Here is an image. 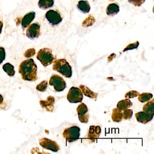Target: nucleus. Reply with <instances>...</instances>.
Instances as JSON below:
<instances>
[{
	"label": "nucleus",
	"mask_w": 154,
	"mask_h": 154,
	"mask_svg": "<svg viewBox=\"0 0 154 154\" xmlns=\"http://www.w3.org/2000/svg\"><path fill=\"white\" fill-rule=\"evenodd\" d=\"M119 12V7L115 3L109 4L106 9V13L109 16H114Z\"/></svg>",
	"instance_id": "obj_17"
},
{
	"label": "nucleus",
	"mask_w": 154,
	"mask_h": 154,
	"mask_svg": "<svg viewBox=\"0 0 154 154\" xmlns=\"http://www.w3.org/2000/svg\"><path fill=\"white\" fill-rule=\"evenodd\" d=\"M140 93L138 92L135 91H131L128 92L125 95V98L126 99H131V98H135V97L138 96Z\"/></svg>",
	"instance_id": "obj_26"
},
{
	"label": "nucleus",
	"mask_w": 154,
	"mask_h": 154,
	"mask_svg": "<svg viewBox=\"0 0 154 154\" xmlns=\"http://www.w3.org/2000/svg\"><path fill=\"white\" fill-rule=\"evenodd\" d=\"M122 114H123V118L124 119H130L132 117V114H133V111L132 109H126L123 110Z\"/></svg>",
	"instance_id": "obj_25"
},
{
	"label": "nucleus",
	"mask_w": 154,
	"mask_h": 154,
	"mask_svg": "<svg viewBox=\"0 0 154 154\" xmlns=\"http://www.w3.org/2000/svg\"><path fill=\"white\" fill-rule=\"evenodd\" d=\"M3 70L8 74V75L10 76H14L15 74L14 71V67L10 63H7L3 66Z\"/></svg>",
	"instance_id": "obj_22"
},
{
	"label": "nucleus",
	"mask_w": 154,
	"mask_h": 154,
	"mask_svg": "<svg viewBox=\"0 0 154 154\" xmlns=\"http://www.w3.org/2000/svg\"><path fill=\"white\" fill-rule=\"evenodd\" d=\"M19 72L25 81L35 82L38 79L37 66L33 59L23 61L20 65Z\"/></svg>",
	"instance_id": "obj_1"
},
{
	"label": "nucleus",
	"mask_w": 154,
	"mask_h": 154,
	"mask_svg": "<svg viewBox=\"0 0 154 154\" xmlns=\"http://www.w3.org/2000/svg\"><path fill=\"white\" fill-rule=\"evenodd\" d=\"M3 24L2 21H0V34H1L2 31V28H3Z\"/></svg>",
	"instance_id": "obj_31"
},
{
	"label": "nucleus",
	"mask_w": 154,
	"mask_h": 154,
	"mask_svg": "<svg viewBox=\"0 0 154 154\" xmlns=\"http://www.w3.org/2000/svg\"><path fill=\"white\" fill-rule=\"evenodd\" d=\"M48 85V83L47 81H43L37 85V90L40 92L46 91L47 89Z\"/></svg>",
	"instance_id": "obj_24"
},
{
	"label": "nucleus",
	"mask_w": 154,
	"mask_h": 154,
	"mask_svg": "<svg viewBox=\"0 0 154 154\" xmlns=\"http://www.w3.org/2000/svg\"><path fill=\"white\" fill-rule=\"evenodd\" d=\"M83 99V94L81 89L77 87H72L67 95V99L71 103L81 102Z\"/></svg>",
	"instance_id": "obj_6"
},
{
	"label": "nucleus",
	"mask_w": 154,
	"mask_h": 154,
	"mask_svg": "<svg viewBox=\"0 0 154 154\" xmlns=\"http://www.w3.org/2000/svg\"><path fill=\"white\" fill-rule=\"evenodd\" d=\"M35 54V50L34 48H30V49H28L25 54L24 55L26 58H29L34 56Z\"/></svg>",
	"instance_id": "obj_28"
},
{
	"label": "nucleus",
	"mask_w": 154,
	"mask_h": 154,
	"mask_svg": "<svg viewBox=\"0 0 154 154\" xmlns=\"http://www.w3.org/2000/svg\"><path fill=\"white\" fill-rule=\"evenodd\" d=\"M101 129L100 126H91L88 131L87 137L91 142H94L100 137Z\"/></svg>",
	"instance_id": "obj_11"
},
{
	"label": "nucleus",
	"mask_w": 154,
	"mask_h": 154,
	"mask_svg": "<svg viewBox=\"0 0 154 154\" xmlns=\"http://www.w3.org/2000/svg\"><path fill=\"white\" fill-rule=\"evenodd\" d=\"M54 3V0H39L38 6L41 9L46 10L53 7Z\"/></svg>",
	"instance_id": "obj_20"
},
{
	"label": "nucleus",
	"mask_w": 154,
	"mask_h": 154,
	"mask_svg": "<svg viewBox=\"0 0 154 154\" xmlns=\"http://www.w3.org/2000/svg\"><path fill=\"white\" fill-rule=\"evenodd\" d=\"M6 57V52L3 48L0 47V64L3 63Z\"/></svg>",
	"instance_id": "obj_30"
},
{
	"label": "nucleus",
	"mask_w": 154,
	"mask_h": 154,
	"mask_svg": "<svg viewBox=\"0 0 154 154\" xmlns=\"http://www.w3.org/2000/svg\"><path fill=\"white\" fill-rule=\"evenodd\" d=\"M153 94L149 93H143L138 95V100L141 103L148 101L153 98Z\"/></svg>",
	"instance_id": "obj_23"
},
{
	"label": "nucleus",
	"mask_w": 154,
	"mask_h": 154,
	"mask_svg": "<svg viewBox=\"0 0 154 154\" xmlns=\"http://www.w3.org/2000/svg\"><path fill=\"white\" fill-rule=\"evenodd\" d=\"M35 12L31 11L24 16L21 20V25L23 28H26L29 26L35 19Z\"/></svg>",
	"instance_id": "obj_14"
},
{
	"label": "nucleus",
	"mask_w": 154,
	"mask_h": 154,
	"mask_svg": "<svg viewBox=\"0 0 154 154\" xmlns=\"http://www.w3.org/2000/svg\"><path fill=\"white\" fill-rule=\"evenodd\" d=\"M39 145L46 149L54 152H57L60 149V146L56 141L46 138H43L39 140Z\"/></svg>",
	"instance_id": "obj_7"
},
{
	"label": "nucleus",
	"mask_w": 154,
	"mask_h": 154,
	"mask_svg": "<svg viewBox=\"0 0 154 154\" xmlns=\"http://www.w3.org/2000/svg\"><path fill=\"white\" fill-rule=\"evenodd\" d=\"M77 8L81 12L86 14L89 13L91 10L90 4L86 0H81L78 2Z\"/></svg>",
	"instance_id": "obj_15"
},
{
	"label": "nucleus",
	"mask_w": 154,
	"mask_h": 154,
	"mask_svg": "<svg viewBox=\"0 0 154 154\" xmlns=\"http://www.w3.org/2000/svg\"><path fill=\"white\" fill-rule=\"evenodd\" d=\"M135 117L138 122L146 124L153 119L154 115L146 113L145 112H140L135 114Z\"/></svg>",
	"instance_id": "obj_12"
},
{
	"label": "nucleus",
	"mask_w": 154,
	"mask_h": 154,
	"mask_svg": "<svg viewBox=\"0 0 154 154\" xmlns=\"http://www.w3.org/2000/svg\"><path fill=\"white\" fill-rule=\"evenodd\" d=\"M154 99L148 102L143 107V111L146 113L154 115Z\"/></svg>",
	"instance_id": "obj_21"
},
{
	"label": "nucleus",
	"mask_w": 154,
	"mask_h": 154,
	"mask_svg": "<svg viewBox=\"0 0 154 154\" xmlns=\"http://www.w3.org/2000/svg\"><path fill=\"white\" fill-rule=\"evenodd\" d=\"M139 45V43L138 41H137V42L133 43V44H130V45L127 46L126 48H124V50H123V52L137 48L138 47Z\"/></svg>",
	"instance_id": "obj_29"
},
{
	"label": "nucleus",
	"mask_w": 154,
	"mask_h": 154,
	"mask_svg": "<svg viewBox=\"0 0 154 154\" xmlns=\"http://www.w3.org/2000/svg\"><path fill=\"white\" fill-rule=\"evenodd\" d=\"M123 118V114L122 110L118 108H115L112 110V119L114 122H119L122 120Z\"/></svg>",
	"instance_id": "obj_18"
},
{
	"label": "nucleus",
	"mask_w": 154,
	"mask_h": 154,
	"mask_svg": "<svg viewBox=\"0 0 154 154\" xmlns=\"http://www.w3.org/2000/svg\"><path fill=\"white\" fill-rule=\"evenodd\" d=\"M36 57L45 67L52 64L57 59L52 53V50L48 48L40 49Z\"/></svg>",
	"instance_id": "obj_3"
},
{
	"label": "nucleus",
	"mask_w": 154,
	"mask_h": 154,
	"mask_svg": "<svg viewBox=\"0 0 154 154\" xmlns=\"http://www.w3.org/2000/svg\"><path fill=\"white\" fill-rule=\"evenodd\" d=\"M109 1H114V0H109Z\"/></svg>",
	"instance_id": "obj_33"
},
{
	"label": "nucleus",
	"mask_w": 154,
	"mask_h": 154,
	"mask_svg": "<svg viewBox=\"0 0 154 154\" xmlns=\"http://www.w3.org/2000/svg\"><path fill=\"white\" fill-rule=\"evenodd\" d=\"M79 120L82 123H88L90 115L88 113V109L84 103H82L76 109Z\"/></svg>",
	"instance_id": "obj_9"
},
{
	"label": "nucleus",
	"mask_w": 154,
	"mask_h": 154,
	"mask_svg": "<svg viewBox=\"0 0 154 154\" xmlns=\"http://www.w3.org/2000/svg\"><path fill=\"white\" fill-rule=\"evenodd\" d=\"M82 92L85 96L89 98H93V99H96L98 96V94L94 92L91 89H89L86 85H81L79 86Z\"/></svg>",
	"instance_id": "obj_16"
},
{
	"label": "nucleus",
	"mask_w": 154,
	"mask_h": 154,
	"mask_svg": "<svg viewBox=\"0 0 154 154\" xmlns=\"http://www.w3.org/2000/svg\"><path fill=\"white\" fill-rule=\"evenodd\" d=\"M53 69L54 71L60 73L66 78L72 77V67L66 59L56 60L54 63Z\"/></svg>",
	"instance_id": "obj_2"
},
{
	"label": "nucleus",
	"mask_w": 154,
	"mask_h": 154,
	"mask_svg": "<svg viewBox=\"0 0 154 154\" xmlns=\"http://www.w3.org/2000/svg\"><path fill=\"white\" fill-rule=\"evenodd\" d=\"M46 18L52 26H57L62 22L63 19L60 13L56 11H48L45 15Z\"/></svg>",
	"instance_id": "obj_8"
},
{
	"label": "nucleus",
	"mask_w": 154,
	"mask_h": 154,
	"mask_svg": "<svg viewBox=\"0 0 154 154\" xmlns=\"http://www.w3.org/2000/svg\"><path fill=\"white\" fill-rule=\"evenodd\" d=\"M40 34V26L38 23H33L29 26L26 32L27 37L30 39L37 38Z\"/></svg>",
	"instance_id": "obj_10"
},
{
	"label": "nucleus",
	"mask_w": 154,
	"mask_h": 154,
	"mask_svg": "<svg viewBox=\"0 0 154 154\" xmlns=\"http://www.w3.org/2000/svg\"><path fill=\"white\" fill-rule=\"evenodd\" d=\"M49 85L54 87L55 91L61 92L64 91L66 88V83L63 77L57 75H54L50 78L49 82Z\"/></svg>",
	"instance_id": "obj_5"
},
{
	"label": "nucleus",
	"mask_w": 154,
	"mask_h": 154,
	"mask_svg": "<svg viewBox=\"0 0 154 154\" xmlns=\"http://www.w3.org/2000/svg\"><path fill=\"white\" fill-rule=\"evenodd\" d=\"M55 99L53 96H49L46 100H40V105L42 108L45 109L47 111L53 112L54 109Z\"/></svg>",
	"instance_id": "obj_13"
},
{
	"label": "nucleus",
	"mask_w": 154,
	"mask_h": 154,
	"mask_svg": "<svg viewBox=\"0 0 154 154\" xmlns=\"http://www.w3.org/2000/svg\"><path fill=\"white\" fill-rule=\"evenodd\" d=\"M146 0H128V2L135 7H139L145 2Z\"/></svg>",
	"instance_id": "obj_27"
},
{
	"label": "nucleus",
	"mask_w": 154,
	"mask_h": 154,
	"mask_svg": "<svg viewBox=\"0 0 154 154\" xmlns=\"http://www.w3.org/2000/svg\"><path fill=\"white\" fill-rule=\"evenodd\" d=\"M80 131L81 129L79 127L72 126L65 129L63 132V136L68 142H74L80 137Z\"/></svg>",
	"instance_id": "obj_4"
},
{
	"label": "nucleus",
	"mask_w": 154,
	"mask_h": 154,
	"mask_svg": "<svg viewBox=\"0 0 154 154\" xmlns=\"http://www.w3.org/2000/svg\"><path fill=\"white\" fill-rule=\"evenodd\" d=\"M3 101V97H2V95L1 94H0V104L1 103H2V102Z\"/></svg>",
	"instance_id": "obj_32"
},
{
	"label": "nucleus",
	"mask_w": 154,
	"mask_h": 154,
	"mask_svg": "<svg viewBox=\"0 0 154 154\" xmlns=\"http://www.w3.org/2000/svg\"><path fill=\"white\" fill-rule=\"evenodd\" d=\"M132 106V103L130 100L127 99L120 101L117 104V108L121 110H124Z\"/></svg>",
	"instance_id": "obj_19"
}]
</instances>
